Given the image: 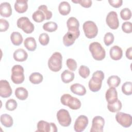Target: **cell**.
I'll return each mask as SVG.
<instances>
[{
    "label": "cell",
    "mask_w": 132,
    "mask_h": 132,
    "mask_svg": "<svg viewBox=\"0 0 132 132\" xmlns=\"http://www.w3.org/2000/svg\"><path fill=\"white\" fill-rule=\"evenodd\" d=\"M120 16L123 20L126 21L129 20L131 16V10L128 8L122 9L120 12Z\"/></svg>",
    "instance_id": "obj_36"
},
{
    "label": "cell",
    "mask_w": 132,
    "mask_h": 132,
    "mask_svg": "<svg viewBox=\"0 0 132 132\" xmlns=\"http://www.w3.org/2000/svg\"><path fill=\"white\" fill-rule=\"evenodd\" d=\"M107 108L111 112H118L122 108L121 102L120 100H117L114 103L108 104Z\"/></svg>",
    "instance_id": "obj_30"
},
{
    "label": "cell",
    "mask_w": 132,
    "mask_h": 132,
    "mask_svg": "<svg viewBox=\"0 0 132 132\" xmlns=\"http://www.w3.org/2000/svg\"><path fill=\"white\" fill-rule=\"evenodd\" d=\"M57 119L59 123L62 126H69L72 121L69 111L64 109H61L57 112Z\"/></svg>",
    "instance_id": "obj_8"
},
{
    "label": "cell",
    "mask_w": 132,
    "mask_h": 132,
    "mask_svg": "<svg viewBox=\"0 0 132 132\" xmlns=\"http://www.w3.org/2000/svg\"><path fill=\"white\" fill-rule=\"evenodd\" d=\"M76 39L72 34L68 31L63 37V43L65 46H70L74 44Z\"/></svg>",
    "instance_id": "obj_28"
},
{
    "label": "cell",
    "mask_w": 132,
    "mask_h": 132,
    "mask_svg": "<svg viewBox=\"0 0 132 132\" xmlns=\"http://www.w3.org/2000/svg\"><path fill=\"white\" fill-rule=\"evenodd\" d=\"M74 74L73 72L65 70L61 74V78L62 81L65 84H68L73 80L74 78Z\"/></svg>",
    "instance_id": "obj_26"
},
{
    "label": "cell",
    "mask_w": 132,
    "mask_h": 132,
    "mask_svg": "<svg viewBox=\"0 0 132 132\" xmlns=\"http://www.w3.org/2000/svg\"><path fill=\"white\" fill-rule=\"evenodd\" d=\"M109 3L110 5L114 8H119L122 5V0H109Z\"/></svg>",
    "instance_id": "obj_45"
},
{
    "label": "cell",
    "mask_w": 132,
    "mask_h": 132,
    "mask_svg": "<svg viewBox=\"0 0 132 132\" xmlns=\"http://www.w3.org/2000/svg\"><path fill=\"white\" fill-rule=\"evenodd\" d=\"M62 56L60 53H54L48 60V68L53 72H58L62 68Z\"/></svg>",
    "instance_id": "obj_3"
},
{
    "label": "cell",
    "mask_w": 132,
    "mask_h": 132,
    "mask_svg": "<svg viewBox=\"0 0 132 132\" xmlns=\"http://www.w3.org/2000/svg\"><path fill=\"white\" fill-rule=\"evenodd\" d=\"M125 54H126V57L128 59L130 60L132 59V47H130L126 50Z\"/></svg>",
    "instance_id": "obj_46"
},
{
    "label": "cell",
    "mask_w": 132,
    "mask_h": 132,
    "mask_svg": "<svg viewBox=\"0 0 132 132\" xmlns=\"http://www.w3.org/2000/svg\"><path fill=\"white\" fill-rule=\"evenodd\" d=\"M73 3H79L81 6L85 8H89L92 5V1L91 0H78L72 1Z\"/></svg>",
    "instance_id": "obj_43"
},
{
    "label": "cell",
    "mask_w": 132,
    "mask_h": 132,
    "mask_svg": "<svg viewBox=\"0 0 132 132\" xmlns=\"http://www.w3.org/2000/svg\"><path fill=\"white\" fill-rule=\"evenodd\" d=\"M17 26L26 34H31L34 30V25L27 17H21L17 20Z\"/></svg>",
    "instance_id": "obj_7"
},
{
    "label": "cell",
    "mask_w": 132,
    "mask_h": 132,
    "mask_svg": "<svg viewBox=\"0 0 132 132\" xmlns=\"http://www.w3.org/2000/svg\"><path fill=\"white\" fill-rule=\"evenodd\" d=\"M107 83L109 87L116 88L120 84L121 79L117 75H112L108 77L107 80Z\"/></svg>",
    "instance_id": "obj_29"
},
{
    "label": "cell",
    "mask_w": 132,
    "mask_h": 132,
    "mask_svg": "<svg viewBox=\"0 0 132 132\" xmlns=\"http://www.w3.org/2000/svg\"><path fill=\"white\" fill-rule=\"evenodd\" d=\"M106 22L107 25L112 29H117L119 26V21L116 12L111 11L107 15Z\"/></svg>",
    "instance_id": "obj_12"
},
{
    "label": "cell",
    "mask_w": 132,
    "mask_h": 132,
    "mask_svg": "<svg viewBox=\"0 0 132 132\" xmlns=\"http://www.w3.org/2000/svg\"><path fill=\"white\" fill-rule=\"evenodd\" d=\"M109 54L112 59L114 60H119L122 57L123 51L119 46L114 45L110 49Z\"/></svg>",
    "instance_id": "obj_17"
},
{
    "label": "cell",
    "mask_w": 132,
    "mask_h": 132,
    "mask_svg": "<svg viewBox=\"0 0 132 132\" xmlns=\"http://www.w3.org/2000/svg\"><path fill=\"white\" fill-rule=\"evenodd\" d=\"M105 125L104 119L101 116H96L92 121L91 132H102Z\"/></svg>",
    "instance_id": "obj_14"
},
{
    "label": "cell",
    "mask_w": 132,
    "mask_h": 132,
    "mask_svg": "<svg viewBox=\"0 0 132 132\" xmlns=\"http://www.w3.org/2000/svg\"><path fill=\"white\" fill-rule=\"evenodd\" d=\"M58 28V25L56 23L52 21L44 23L43 25V29L48 32H54Z\"/></svg>",
    "instance_id": "obj_32"
},
{
    "label": "cell",
    "mask_w": 132,
    "mask_h": 132,
    "mask_svg": "<svg viewBox=\"0 0 132 132\" xmlns=\"http://www.w3.org/2000/svg\"><path fill=\"white\" fill-rule=\"evenodd\" d=\"M116 120L123 127L127 128L131 126L132 123L131 116L122 112H118L116 115Z\"/></svg>",
    "instance_id": "obj_10"
},
{
    "label": "cell",
    "mask_w": 132,
    "mask_h": 132,
    "mask_svg": "<svg viewBox=\"0 0 132 132\" xmlns=\"http://www.w3.org/2000/svg\"><path fill=\"white\" fill-rule=\"evenodd\" d=\"M90 70L89 68L86 65H81L78 70L79 75L83 78H86L90 75Z\"/></svg>",
    "instance_id": "obj_35"
},
{
    "label": "cell",
    "mask_w": 132,
    "mask_h": 132,
    "mask_svg": "<svg viewBox=\"0 0 132 132\" xmlns=\"http://www.w3.org/2000/svg\"><path fill=\"white\" fill-rule=\"evenodd\" d=\"M0 121L1 124L6 127H10L13 123V119L11 116L8 114H3L1 116Z\"/></svg>",
    "instance_id": "obj_23"
},
{
    "label": "cell",
    "mask_w": 132,
    "mask_h": 132,
    "mask_svg": "<svg viewBox=\"0 0 132 132\" xmlns=\"http://www.w3.org/2000/svg\"><path fill=\"white\" fill-rule=\"evenodd\" d=\"M50 41V37L46 33H42L39 37V41L40 43L43 46L48 44Z\"/></svg>",
    "instance_id": "obj_40"
},
{
    "label": "cell",
    "mask_w": 132,
    "mask_h": 132,
    "mask_svg": "<svg viewBox=\"0 0 132 132\" xmlns=\"http://www.w3.org/2000/svg\"><path fill=\"white\" fill-rule=\"evenodd\" d=\"M88 119L87 117L84 115L79 116L76 120L74 129L76 132H81L84 131L88 124Z\"/></svg>",
    "instance_id": "obj_13"
},
{
    "label": "cell",
    "mask_w": 132,
    "mask_h": 132,
    "mask_svg": "<svg viewBox=\"0 0 132 132\" xmlns=\"http://www.w3.org/2000/svg\"><path fill=\"white\" fill-rule=\"evenodd\" d=\"M18 106L17 102L15 100L10 98L7 101L5 105V107L7 110L9 111H13L15 110Z\"/></svg>",
    "instance_id": "obj_37"
},
{
    "label": "cell",
    "mask_w": 132,
    "mask_h": 132,
    "mask_svg": "<svg viewBox=\"0 0 132 132\" xmlns=\"http://www.w3.org/2000/svg\"><path fill=\"white\" fill-rule=\"evenodd\" d=\"M15 95L19 100L23 101L27 98L28 92L25 88L19 87L15 90Z\"/></svg>",
    "instance_id": "obj_25"
},
{
    "label": "cell",
    "mask_w": 132,
    "mask_h": 132,
    "mask_svg": "<svg viewBox=\"0 0 132 132\" xmlns=\"http://www.w3.org/2000/svg\"><path fill=\"white\" fill-rule=\"evenodd\" d=\"M37 131L40 132H56L57 126L54 123H48L43 120L39 121L37 124Z\"/></svg>",
    "instance_id": "obj_11"
},
{
    "label": "cell",
    "mask_w": 132,
    "mask_h": 132,
    "mask_svg": "<svg viewBox=\"0 0 132 132\" xmlns=\"http://www.w3.org/2000/svg\"><path fill=\"white\" fill-rule=\"evenodd\" d=\"M61 104L64 106H68L73 110H77L81 107V102L79 99L73 97L69 94H64L60 98Z\"/></svg>",
    "instance_id": "obj_4"
},
{
    "label": "cell",
    "mask_w": 132,
    "mask_h": 132,
    "mask_svg": "<svg viewBox=\"0 0 132 132\" xmlns=\"http://www.w3.org/2000/svg\"><path fill=\"white\" fill-rule=\"evenodd\" d=\"M32 18L35 22L37 23L42 22L45 19L44 13L40 10H37L33 13Z\"/></svg>",
    "instance_id": "obj_33"
},
{
    "label": "cell",
    "mask_w": 132,
    "mask_h": 132,
    "mask_svg": "<svg viewBox=\"0 0 132 132\" xmlns=\"http://www.w3.org/2000/svg\"><path fill=\"white\" fill-rule=\"evenodd\" d=\"M66 64L70 70L72 71H74L76 70L77 68V62L74 59L72 58L68 59L67 60Z\"/></svg>",
    "instance_id": "obj_41"
},
{
    "label": "cell",
    "mask_w": 132,
    "mask_h": 132,
    "mask_svg": "<svg viewBox=\"0 0 132 132\" xmlns=\"http://www.w3.org/2000/svg\"><path fill=\"white\" fill-rule=\"evenodd\" d=\"M123 31L126 34H130L132 32V24L130 22H125L122 25Z\"/></svg>",
    "instance_id": "obj_42"
},
{
    "label": "cell",
    "mask_w": 132,
    "mask_h": 132,
    "mask_svg": "<svg viewBox=\"0 0 132 132\" xmlns=\"http://www.w3.org/2000/svg\"><path fill=\"white\" fill-rule=\"evenodd\" d=\"M83 30L86 37L89 39L95 38L98 33V28L96 24L91 21L85 22L82 25Z\"/></svg>",
    "instance_id": "obj_6"
},
{
    "label": "cell",
    "mask_w": 132,
    "mask_h": 132,
    "mask_svg": "<svg viewBox=\"0 0 132 132\" xmlns=\"http://www.w3.org/2000/svg\"><path fill=\"white\" fill-rule=\"evenodd\" d=\"M9 26L8 22L4 19H0V31L1 32L7 30Z\"/></svg>",
    "instance_id": "obj_44"
},
{
    "label": "cell",
    "mask_w": 132,
    "mask_h": 132,
    "mask_svg": "<svg viewBox=\"0 0 132 132\" xmlns=\"http://www.w3.org/2000/svg\"><path fill=\"white\" fill-rule=\"evenodd\" d=\"M67 25L68 31L72 34L76 39H77L80 35L79 23L77 19L74 17L69 18L67 22Z\"/></svg>",
    "instance_id": "obj_9"
},
{
    "label": "cell",
    "mask_w": 132,
    "mask_h": 132,
    "mask_svg": "<svg viewBox=\"0 0 132 132\" xmlns=\"http://www.w3.org/2000/svg\"><path fill=\"white\" fill-rule=\"evenodd\" d=\"M38 10H40L44 13L46 20H50L52 17V12L51 11L48 10L47 7L46 5H42L39 6Z\"/></svg>",
    "instance_id": "obj_38"
},
{
    "label": "cell",
    "mask_w": 132,
    "mask_h": 132,
    "mask_svg": "<svg viewBox=\"0 0 132 132\" xmlns=\"http://www.w3.org/2000/svg\"><path fill=\"white\" fill-rule=\"evenodd\" d=\"M70 90L72 92L79 96H83L86 93L85 87L83 85L78 83L72 85L70 87Z\"/></svg>",
    "instance_id": "obj_21"
},
{
    "label": "cell",
    "mask_w": 132,
    "mask_h": 132,
    "mask_svg": "<svg viewBox=\"0 0 132 132\" xmlns=\"http://www.w3.org/2000/svg\"><path fill=\"white\" fill-rule=\"evenodd\" d=\"M105 97L108 104H111L116 102L118 99V93L114 87H110L106 91Z\"/></svg>",
    "instance_id": "obj_16"
},
{
    "label": "cell",
    "mask_w": 132,
    "mask_h": 132,
    "mask_svg": "<svg viewBox=\"0 0 132 132\" xmlns=\"http://www.w3.org/2000/svg\"><path fill=\"white\" fill-rule=\"evenodd\" d=\"M89 49L95 60L100 61L105 58L106 56L105 50L100 43L97 42L91 43L89 45Z\"/></svg>",
    "instance_id": "obj_2"
},
{
    "label": "cell",
    "mask_w": 132,
    "mask_h": 132,
    "mask_svg": "<svg viewBox=\"0 0 132 132\" xmlns=\"http://www.w3.org/2000/svg\"><path fill=\"white\" fill-rule=\"evenodd\" d=\"M12 14V9L10 3L8 2H4L1 3L0 5V14L1 16L8 18Z\"/></svg>",
    "instance_id": "obj_18"
},
{
    "label": "cell",
    "mask_w": 132,
    "mask_h": 132,
    "mask_svg": "<svg viewBox=\"0 0 132 132\" xmlns=\"http://www.w3.org/2000/svg\"><path fill=\"white\" fill-rule=\"evenodd\" d=\"M122 92L126 95H130L132 93V84L131 81H126L122 86Z\"/></svg>",
    "instance_id": "obj_34"
},
{
    "label": "cell",
    "mask_w": 132,
    "mask_h": 132,
    "mask_svg": "<svg viewBox=\"0 0 132 132\" xmlns=\"http://www.w3.org/2000/svg\"><path fill=\"white\" fill-rule=\"evenodd\" d=\"M24 68L19 64L13 66L11 69V79L15 84H22L25 79Z\"/></svg>",
    "instance_id": "obj_5"
},
{
    "label": "cell",
    "mask_w": 132,
    "mask_h": 132,
    "mask_svg": "<svg viewBox=\"0 0 132 132\" xmlns=\"http://www.w3.org/2000/svg\"><path fill=\"white\" fill-rule=\"evenodd\" d=\"M114 36L110 32H107L104 37V42L106 46H109L110 45H111V44H112V43L114 41Z\"/></svg>",
    "instance_id": "obj_39"
},
{
    "label": "cell",
    "mask_w": 132,
    "mask_h": 132,
    "mask_svg": "<svg viewBox=\"0 0 132 132\" xmlns=\"http://www.w3.org/2000/svg\"><path fill=\"white\" fill-rule=\"evenodd\" d=\"M58 10L61 14L63 15H67L70 12L71 6L67 2H62L59 5Z\"/></svg>",
    "instance_id": "obj_24"
},
{
    "label": "cell",
    "mask_w": 132,
    "mask_h": 132,
    "mask_svg": "<svg viewBox=\"0 0 132 132\" xmlns=\"http://www.w3.org/2000/svg\"><path fill=\"white\" fill-rule=\"evenodd\" d=\"M28 1L18 0L14 4V9L15 11L19 13H23L27 11L28 9Z\"/></svg>",
    "instance_id": "obj_20"
},
{
    "label": "cell",
    "mask_w": 132,
    "mask_h": 132,
    "mask_svg": "<svg viewBox=\"0 0 132 132\" xmlns=\"http://www.w3.org/2000/svg\"><path fill=\"white\" fill-rule=\"evenodd\" d=\"M12 89L9 82L6 80H0V96L3 98H7L11 96Z\"/></svg>",
    "instance_id": "obj_15"
},
{
    "label": "cell",
    "mask_w": 132,
    "mask_h": 132,
    "mask_svg": "<svg viewBox=\"0 0 132 132\" xmlns=\"http://www.w3.org/2000/svg\"><path fill=\"white\" fill-rule=\"evenodd\" d=\"M24 46L29 51H34L37 47V43L34 38L29 37L25 39Z\"/></svg>",
    "instance_id": "obj_22"
},
{
    "label": "cell",
    "mask_w": 132,
    "mask_h": 132,
    "mask_svg": "<svg viewBox=\"0 0 132 132\" xmlns=\"http://www.w3.org/2000/svg\"><path fill=\"white\" fill-rule=\"evenodd\" d=\"M104 79V73L103 72L100 70L94 72L88 83L89 89L94 92L98 91L101 88L102 81Z\"/></svg>",
    "instance_id": "obj_1"
},
{
    "label": "cell",
    "mask_w": 132,
    "mask_h": 132,
    "mask_svg": "<svg viewBox=\"0 0 132 132\" xmlns=\"http://www.w3.org/2000/svg\"><path fill=\"white\" fill-rule=\"evenodd\" d=\"M13 57L14 59L18 62L25 61L28 57L27 53L22 48H19L14 51Z\"/></svg>",
    "instance_id": "obj_19"
},
{
    "label": "cell",
    "mask_w": 132,
    "mask_h": 132,
    "mask_svg": "<svg viewBox=\"0 0 132 132\" xmlns=\"http://www.w3.org/2000/svg\"><path fill=\"white\" fill-rule=\"evenodd\" d=\"M43 79L42 75L38 72L31 73L29 77V81L33 84H39L42 81Z\"/></svg>",
    "instance_id": "obj_31"
},
{
    "label": "cell",
    "mask_w": 132,
    "mask_h": 132,
    "mask_svg": "<svg viewBox=\"0 0 132 132\" xmlns=\"http://www.w3.org/2000/svg\"><path fill=\"white\" fill-rule=\"evenodd\" d=\"M10 39L12 44L15 46H19L23 42V37L22 35L17 31H13L10 35Z\"/></svg>",
    "instance_id": "obj_27"
}]
</instances>
